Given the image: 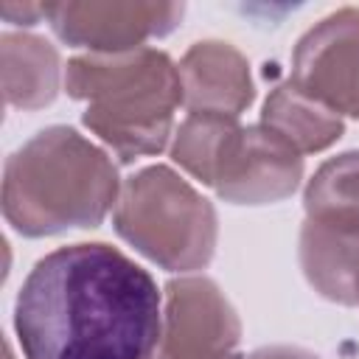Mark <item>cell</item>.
<instances>
[{"mask_svg":"<svg viewBox=\"0 0 359 359\" xmlns=\"http://www.w3.org/2000/svg\"><path fill=\"white\" fill-rule=\"evenodd\" d=\"M14 328L25 359H151L163 300L151 275L115 247L70 244L34 264Z\"/></svg>","mask_w":359,"mask_h":359,"instance_id":"cell-1","label":"cell"},{"mask_svg":"<svg viewBox=\"0 0 359 359\" xmlns=\"http://www.w3.org/2000/svg\"><path fill=\"white\" fill-rule=\"evenodd\" d=\"M112 160L70 126H48L22 143L3 171L6 222L31 238L95 227L118 205Z\"/></svg>","mask_w":359,"mask_h":359,"instance_id":"cell-2","label":"cell"},{"mask_svg":"<svg viewBox=\"0 0 359 359\" xmlns=\"http://www.w3.org/2000/svg\"><path fill=\"white\" fill-rule=\"evenodd\" d=\"M65 87L70 98L87 101L84 126L123 163L163 151L182 104L180 67L154 48L76 56Z\"/></svg>","mask_w":359,"mask_h":359,"instance_id":"cell-3","label":"cell"},{"mask_svg":"<svg viewBox=\"0 0 359 359\" xmlns=\"http://www.w3.org/2000/svg\"><path fill=\"white\" fill-rule=\"evenodd\" d=\"M112 222L123 241L171 272L202 269L216 250L213 205L165 165H149L121 185Z\"/></svg>","mask_w":359,"mask_h":359,"instance_id":"cell-4","label":"cell"},{"mask_svg":"<svg viewBox=\"0 0 359 359\" xmlns=\"http://www.w3.org/2000/svg\"><path fill=\"white\" fill-rule=\"evenodd\" d=\"M241 323L210 278H180L165 286L163 328L151 359H244Z\"/></svg>","mask_w":359,"mask_h":359,"instance_id":"cell-5","label":"cell"},{"mask_svg":"<svg viewBox=\"0 0 359 359\" xmlns=\"http://www.w3.org/2000/svg\"><path fill=\"white\" fill-rule=\"evenodd\" d=\"M289 84L337 115L359 118V8H337L300 36Z\"/></svg>","mask_w":359,"mask_h":359,"instance_id":"cell-6","label":"cell"},{"mask_svg":"<svg viewBox=\"0 0 359 359\" xmlns=\"http://www.w3.org/2000/svg\"><path fill=\"white\" fill-rule=\"evenodd\" d=\"M180 3H48L45 17L59 39L90 53L137 50L151 36H165L182 20Z\"/></svg>","mask_w":359,"mask_h":359,"instance_id":"cell-7","label":"cell"},{"mask_svg":"<svg viewBox=\"0 0 359 359\" xmlns=\"http://www.w3.org/2000/svg\"><path fill=\"white\" fill-rule=\"evenodd\" d=\"M303 177V157L266 126H241L213 182L233 205H269L286 199Z\"/></svg>","mask_w":359,"mask_h":359,"instance_id":"cell-8","label":"cell"},{"mask_svg":"<svg viewBox=\"0 0 359 359\" xmlns=\"http://www.w3.org/2000/svg\"><path fill=\"white\" fill-rule=\"evenodd\" d=\"M177 67L182 81V104L191 112L236 118L255 98L250 62L230 42H196L194 48H188Z\"/></svg>","mask_w":359,"mask_h":359,"instance_id":"cell-9","label":"cell"},{"mask_svg":"<svg viewBox=\"0 0 359 359\" xmlns=\"http://www.w3.org/2000/svg\"><path fill=\"white\" fill-rule=\"evenodd\" d=\"M300 266L323 297L342 306L359 303V230L306 219L300 227Z\"/></svg>","mask_w":359,"mask_h":359,"instance_id":"cell-10","label":"cell"},{"mask_svg":"<svg viewBox=\"0 0 359 359\" xmlns=\"http://www.w3.org/2000/svg\"><path fill=\"white\" fill-rule=\"evenodd\" d=\"M3 93L11 107L39 109L59 93V53L34 34H3Z\"/></svg>","mask_w":359,"mask_h":359,"instance_id":"cell-11","label":"cell"},{"mask_svg":"<svg viewBox=\"0 0 359 359\" xmlns=\"http://www.w3.org/2000/svg\"><path fill=\"white\" fill-rule=\"evenodd\" d=\"M261 126H266L272 135L289 143L297 154L328 149L331 143L339 140L345 129L337 112L303 95L292 84H280L269 93L261 112Z\"/></svg>","mask_w":359,"mask_h":359,"instance_id":"cell-12","label":"cell"},{"mask_svg":"<svg viewBox=\"0 0 359 359\" xmlns=\"http://www.w3.org/2000/svg\"><path fill=\"white\" fill-rule=\"evenodd\" d=\"M306 219L359 230V151L325 160L306 185Z\"/></svg>","mask_w":359,"mask_h":359,"instance_id":"cell-13","label":"cell"},{"mask_svg":"<svg viewBox=\"0 0 359 359\" xmlns=\"http://www.w3.org/2000/svg\"><path fill=\"white\" fill-rule=\"evenodd\" d=\"M241 123L233 115L191 112L174 132L171 157L199 182L213 185Z\"/></svg>","mask_w":359,"mask_h":359,"instance_id":"cell-14","label":"cell"},{"mask_svg":"<svg viewBox=\"0 0 359 359\" xmlns=\"http://www.w3.org/2000/svg\"><path fill=\"white\" fill-rule=\"evenodd\" d=\"M0 11L8 22L17 25H34L39 17H45V6H34V3H3Z\"/></svg>","mask_w":359,"mask_h":359,"instance_id":"cell-15","label":"cell"},{"mask_svg":"<svg viewBox=\"0 0 359 359\" xmlns=\"http://www.w3.org/2000/svg\"><path fill=\"white\" fill-rule=\"evenodd\" d=\"M250 359H320L303 348H292V345H269V348H261L255 351Z\"/></svg>","mask_w":359,"mask_h":359,"instance_id":"cell-16","label":"cell"}]
</instances>
